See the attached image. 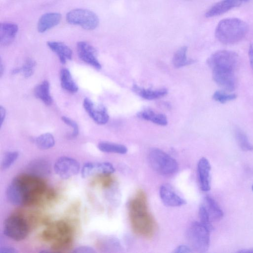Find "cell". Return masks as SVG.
<instances>
[{
    "mask_svg": "<svg viewBox=\"0 0 253 253\" xmlns=\"http://www.w3.org/2000/svg\"><path fill=\"white\" fill-rule=\"evenodd\" d=\"M6 110L2 106H0V127H1L6 117Z\"/></svg>",
    "mask_w": 253,
    "mask_h": 253,
    "instance_id": "cell-39",
    "label": "cell"
},
{
    "mask_svg": "<svg viewBox=\"0 0 253 253\" xmlns=\"http://www.w3.org/2000/svg\"><path fill=\"white\" fill-rule=\"evenodd\" d=\"M98 148L102 152L125 154L127 151V148L122 144L109 142H101L98 144Z\"/></svg>",
    "mask_w": 253,
    "mask_h": 253,
    "instance_id": "cell-28",
    "label": "cell"
},
{
    "mask_svg": "<svg viewBox=\"0 0 253 253\" xmlns=\"http://www.w3.org/2000/svg\"><path fill=\"white\" fill-rule=\"evenodd\" d=\"M77 50L82 61L96 70L101 68V65L97 58L96 50L92 45L86 42L80 41L77 43Z\"/></svg>",
    "mask_w": 253,
    "mask_h": 253,
    "instance_id": "cell-11",
    "label": "cell"
},
{
    "mask_svg": "<svg viewBox=\"0 0 253 253\" xmlns=\"http://www.w3.org/2000/svg\"><path fill=\"white\" fill-rule=\"evenodd\" d=\"M19 30L18 26L14 23L4 22L0 24V43L7 46L14 41Z\"/></svg>",
    "mask_w": 253,
    "mask_h": 253,
    "instance_id": "cell-18",
    "label": "cell"
},
{
    "mask_svg": "<svg viewBox=\"0 0 253 253\" xmlns=\"http://www.w3.org/2000/svg\"><path fill=\"white\" fill-rule=\"evenodd\" d=\"M46 241H53L51 249L60 252L70 248L73 241V229L66 221L60 220L48 224L42 234Z\"/></svg>",
    "mask_w": 253,
    "mask_h": 253,
    "instance_id": "cell-4",
    "label": "cell"
},
{
    "mask_svg": "<svg viewBox=\"0 0 253 253\" xmlns=\"http://www.w3.org/2000/svg\"><path fill=\"white\" fill-rule=\"evenodd\" d=\"M30 174L42 177L50 173L51 167L49 163L44 159H36L32 161L28 166Z\"/></svg>",
    "mask_w": 253,
    "mask_h": 253,
    "instance_id": "cell-20",
    "label": "cell"
},
{
    "mask_svg": "<svg viewBox=\"0 0 253 253\" xmlns=\"http://www.w3.org/2000/svg\"><path fill=\"white\" fill-rule=\"evenodd\" d=\"M238 253H253V248L240 250L238 251Z\"/></svg>",
    "mask_w": 253,
    "mask_h": 253,
    "instance_id": "cell-41",
    "label": "cell"
},
{
    "mask_svg": "<svg viewBox=\"0 0 253 253\" xmlns=\"http://www.w3.org/2000/svg\"><path fill=\"white\" fill-rule=\"evenodd\" d=\"M48 47L58 56L60 62L65 64L67 60L72 58L73 52L71 49L65 43L57 41L47 42Z\"/></svg>",
    "mask_w": 253,
    "mask_h": 253,
    "instance_id": "cell-19",
    "label": "cell"
},
{
    "mask_svg": "<svg viewBox=\"0 0 253 253\" xmlns=\"http://www.w3.org/2000/svg\"><path fill=\"white\" fill-rule=\"evenodd\" d=\"M60 80L61 85L64 89L70 93H75L78 91V86L73 79L68 69L63 68L61 70Z\"/></svg>",
    "mask_w": 253,
    "mask_h": 253,
    "instance_id": "cell-24",
    "label": "cell"
},
{
    "mask_svg": "<svg viewBox=\"0 0 253 253\" xmlns=\"http://www.w3.org/2000/svg\"><path fill=\"white\" fill-rule=\"evenodd\" d=\"M241 3L239 0H221L214 3L206 11L205 16L211 18L219 16L239 6Z\"/></svg>",
    "mask_w": 253,
    "mask_h": 253,
    "instance_id": "cell-16",
    "label": "cell"
},
{
    "mask_svg": "<svg viewBox=\"0 0 253 253\" xmlns=\"http://www.w3.org/2000/svg\"><path fill=\"white\" fill-rule=\"evenodd\" d=\"M240 2H241L242 3V2H246L249 0H239Z\"/></svg>",
    "mask_w": 253,
    "mask_h": 253,
    "instance_id": "cell-44",
    "label": "cell"
},
{
    "mask_svg": "<svg viewBox=\"0 0 253 253\" xmlns=\"http://www.w3.org/2000/svg\"><path fill=\"white\" fill-rule=\"evenodd\" d=\"M18 156L19 153L17 151L6 152L1 161V168L4 170L9 168L16 161Z\"/></svg>",
    "mask_w": 253,
    "mask_h": 253,
    "instance_id": "cell-32",
    "label": "cell"
},
{
    "mask_svg": "<svg viewBox=\"0 0 253 253\" xmlns=\"http://www.w3.org/2000/svg\"><path fill=\"white\" fill-rule=\"evenodd\" d=\"M192 252V249L187 245H181L176 248L173 251L174 253H189Z\"/></svg>",
    "mask_w": 253,
    "mask_h": 253,
    "instance_id": "cell-37",
    "label": "cell"
},
{
    "mask_svg": "<svg viewBox=\"0 0 253 253\" xmlns=\"http://www.w3.org/2000/svg\"><path fill=\"white\" fill-rule=\"evenodd\" d=\"M252 190H253V185L252 186Z\"/></svg>",
    "mask_w": 253,
    "mask_h": 253,
    "instance_id": "cell-45",
    "label": "cell"
},
{
    "mask_svg": "<svg viewBox=\"0 0 253 253\" xmlns=\"http://www.w3.org/2000/svg\"><path fill=\"white\" fill-rule=\"evenodd\" d=\"M130 222L133 231L137 234L149 238L155 230V221L148 210L145 193L139 190L128 202Z\"/></svg>",
    "mask_w": 253,
    "mask_h": 253,
    "instance_id": "cell-2",
    "label": "cell"
},
{
    "mask_svg": "<svg viewBox=\"0 0 253 253\" xmlns=\"http://www.w3.org/2000/svg\"><path fill=\"white\" fill-rule=\"evenodd\" d=\"M249 57L251 66L253 70V42H252L249 48Z\"/></svg>",
    "mask_w": 253,
    "mask_h": 253,
    "instance_id": "cell-40",
    "label": "cell"
},
{
    "mask_svg": "<svg viewBox=\"0 0 253 253\" xmlns=\"http://www.w3.org/2000/svg\"><path fill=\"white\" fill-rule=\"evenodd\" d=\"M239 61V56L235 52L220 50L208 58L207 63L212 71L235 72Z\"/></svg>",
    "mask_w": 253,
    "mask_h": 253,
    "instance_id": "cell-6",
    "label": "cell"
},
{
    "mask_svg": "<svg viewBox=\"0 0 253 253\" xmlns=\"http://www.w3.org/2000/svg\"><path fill=\"white\" fill-rule=\"evenodd\" d=\"M210 232L200 222L194 221L191 224L187 230L186 237L192 250L199 253H204L208 250Z\"/></svg>",
    "mask_w": 253,
    "mask_h": 253,
    "instance_id": "cell-7",
    "label": "cell"
},
{
    "mask_svg": "<svg viewBox=\"0 0 253 253\" xmlns=\"http://www.w3.org/2000/svg\"><path fill=\"white\" fill-rule=\"evenodd\" d=\"M0 252L1 253H17V251L13 247L4 246L0 248Z\"/></svg>",
    "mask_w": 253,
    "mask_h": 253,
    "instance_id": "cell-38",
    "label": "cell"
},
{
    "mask_svg": "<svg viewBox=\"0 0 253 253\" xmlns=\"http://www.w3.org/2000/svg\"><path fill=\"white\" fill-rule=\"evenodd\" d=\"M113 166L109 162L85 163L81 170L83 178H86L94 174L108 175L115 172Z\"/></svg>",
    "mask_w": 253,
    "mask_h": 253,
    "instance_id": "cell-14",
    "label": "cell"
},
{
    "mask_svg": "<svg viewBox=\"0 0 253 253\" xmlns=\"http://www.w3.org/2000/svg\"><path fill=\"white\" fill-rule=\"evenodd\" d=\"M35 96L46 105L52 104L53 99L50 92V84L44 80L36 86L34 89Z\"/></svg>",
    "mask_w": 253,
    "mask_h": 253,
    "instance_id": "cell-23",
    "label": "cell"
},
{
    "mask_svg": "<svg viewBox=\"0 0 253 253\" xmlns=\"http://www.w3.org/2000/svg\"><path fill=\"white\" fill-rule=\"evenodd\" d=\"M228 92L223 90H217L213 94L212 98L220 103H225L234 100L237 98V95L235 94L228 93Z\"/></svg>",
    "mask_w": 253,
    "mask_h": 253,
    "instance_id": "cell-31",
    "label": "cell"
},
{
    "mask_svg": "<svg viewBox=\"0 0 253 253\" xmlns=\"http://www.w3.org/2000/svg\"><path fill=\"white\" fill-rule=\"evenodd\" d=\"M80 168L76 160L66 156L58 158L54 165L55 172L63 179H68L78 174Z\"/></svg>",
    "mask_w": 253,
    "mask_h": 253,
    "instance_id": "cell-10",
    "label": "cell"
},
{
    "mask_svg": "<svg viewBox=\"0 0 253 253\" xmlns=\"http://www.w3.org/2000/svg\"><path fill=\"white\" fill-rule=\"evenodd\" d=\"M159 194L162 201L167 206L176 207L186 204V201L176 193L169 184H162L160 187Z\"/></svg>",
    "mask_w": 253,
    "mask_h": 253,
    "instance_id": "cell-13",
    "label": "cell"
},
{
    "mask_svg": "<svg viewBox=\"0 0 253 253\" xmlns=\"http://www.w3.org/2000/svg\"><path fill=\"white\" fill-rule=\"evenodd\" d=\"M207 210L211 221H218L223 216V212L216 201L211 196H206L202 204Z\"/></svg>",
    "mask_w": 253,
    "mask_h": 253,
    "instance_id": "cell-21",
    "label": "cell"
},
{
    "mask_svg": "<svg viewBox=\"0 0 253 253\" xmlns=\"http://www.w3.org/2000/svg\"><path fill=\"white\" fill-rule=\"evenodd\" d=\"M46 185L40 177L21 174L11 181L6 190L8 200L15 206H31L39 203L47 191Z\"/></svg>",
    "mask_w": 253,
    "mask_h": 253,
    "instance_id": "cell-1",
    "label": "cell"
},
{
    "mask_svg": "<svg viewBox=\"0 0 253 253\" xmlns=\"http://www.w3.org/2000/svg\"><path fill=\"white\" fill-rule=\"evenodd\" d=\"M211 165L207 159L201 158L197 165V171L200 186L204 192L209 191L211 189L210 171Z\"/></svg>",
    "mask_w": 253,
    "mask_h": 253,
    "instance_id": "cell-15",
    "label": "cell"
},
{
    "mask_svg": "<svg viewBox=\"0 0 253 253\" xmlns=\"http://www.w3.org/2000/svg\"><path fill=\"white\" fill-rule=\"evenodd\" d=\"M35 143L39 148L46 150L54 145L55 139L52 134L46 132L37 137L35 139Z\"/></svg>",
    "mask_w": 253,
    "mask_h": 253,
    "instance_id": "cell-29",
    "label": "cell"
},
{
    "mask_svg": "<svg viewBox=\"0 0 253 253\" xmlns=\"http://www.w3.org/2000/svg\"><path fill=\"white\" fill-rule=\"evenodd\" d=\"M199 216L201 223L205 226L210 231L213 230V227L211 224V221L209 214L203 205H201L199 208Z\"/></svg>",
    "mask_w": 253,
    "mask_h": 253,
    "instance_id": "cell-34",
    "label": "cell"
},
{
    "mask_svg": "<svg viewBox=\"0 0 253 253\" xmlns=\"http://www.w3.org/2000/svg\"><path fill=\"white\" fill-rule=\"evenodd\" d=\"M29 230V222L21 214H12L4 221L3 233L13 240L19 241L24 239L27 236Z\"/></svg>",
    "mask_w": 253,
    "mask_h": 253,
    "instance_id": "cell-8",
    "label": "cell"
},
{
    "mask_svg": "<svg viewBox=\"0 0 253 253\" xmlns=\"http://www.w3.org/2000/svg\"><path fill=\"white\" fill-rule=\"evenodd\" d=\"M3 70H4V68L3 67V64L2 63L1 61L0 60V77H1L2 75Z\"/></svg>",
    "mask_w": 253,
    "mask_h": 253,
    "instance_id": "cell-43",
    "label": "cell"
},
{
    "mask_svg": "<svg viewBox=\"0 0 253 253\" xmlns=\"http://www.w3.org/2000/svg\"><path fill=\"white\" fill-rule=\"evenodd\" d=\"M148 161L152 168L163 176H171L178 169L177 161L158 148H154L151 149L148 154Z\"/></svg>",
    "mask_w": 253,
    "mask_h": 253,
    "instance_id": "cell-5",
    "label": "cell"
},
{
    "mask_svg": "<svg viewBox=\"0 0 253 253\" xmlns=\"http://www.w3.org/2000/svg\"><path fill=\"white\" fill-rule=\"evenodd\" d=\"M36 61L31 58H27L25 60L21 68V73L26 78L31 77L34 74L36 67Z\"/></svg>",
    "mask_w": 253,
    "mask_h": 253,
    "instance_id": "cell-33",
    "label": "cell"
},
{
    "mask_svg": "<svg viewBox=\"0 0 253 253\" xmlns=\"http://www.w3.org/2000/svg\"><path fill=\"white\" fill-rule=\"evenodd\" d=\"M187 46H183L179 48L174 53L172 59V62L175 68H180L195 62V61L193 59H187Z\"/></svg>",
    "mask_w": 253,
    "mask_h": 253,
    "instance_id": "cell-26",
    "label": "cell"
},
{
    "mask_svg": "<svg viewBox=\"0 0 253 253\" xmlns=\"http://www.w3.org/2000/svg\"><path fill=\"white\" fill-rule=\"evenodd\" d=\"M21 73V67H17L12 69L11 71L12 74L16 75L18 73Z\"/></svg>",
    "mask_w": 253,
    "mask_h": 253,
    "instance_id": "cell-42",
    "label": "cell"
},
{
    "mask_svg": "<svg viewBox=\"0 0 253 253\" xmlns=\"http://www.w3.org/2000/svg\"><path fill=\"white\" fill-rule=\"evenodd\" d=\"M248 24L237 18H225L219 22L215 30L216 39L224 44H233L242 40L248 33Z\"/></svg>",
    "mask_w": 253,
    "mask_h": 253,
    "instance_id": "cell-3",
    "label": "cell"
},
{
    "mask_svg": "<svg viewBox=\"0 0 253 253\" xmlns=\"http://www.w3.org/2000/svg\"><path fill=\"white\" fill-rule=\"evenodd\" d=\"M74 253H95L93 248L87 246H81L75 248L72 251Z\"/></svg>",
    "mask_w": 253,
    "mask_h": 253,
    "instance_id": "cell-36",
    "label": "cell"
},
{
    "mask_svg": "<svg viewBox=\"0 0 253 253\" xmlns=\"http://www.w3.org/2000/svg\"><path fill=\"white\" fill-rule=\"evenodd\" d=\"M61 119L65 124L73 128L72 133L68 135V137L69 139L76 138L79 134V126L76 122L69 117L64 116L61 117Z\"/></svg>",
    "mask_w": 253,
    "mask_h": 253,
    "instance_id": "cell-35",
    "label": "cell"
},
{
    "mask_svg": "<svg viewBox=\"0 0 253 253\" xmlns=\"http://www.w3.org/2000/svg\"><path fill=\"white\" fill-rule=\"evenodd\" d=\"M137 116L140 119L151 121L159 125L166 126L168 124L167 117L164 114L156 113L151 109H145L139 112Z\"/></svg>",
    "mask_w": 253,
    "mask_h": 253,
    "instance_id": "cell-25",
    "label": "cell"
},
{
    "mask_svg": "<svg viewBox=\"0 0 253 253\" xmlns=\"http://www.w3.org/2000/svg\"><path fill=\"white\" fill-rule=\"evenodd\" d=\"M235 135L241 149L245 151L253 150V145L251 143L248 136L242 129L236 128L235 130Z\"/></svg>",
    "mask_w": 253,
    "mask_h": 253,
    "instance_id": "cell-30",
    "label": "cell"
},
{
    "mask_svg": "<svg viewBox=\"0 0 253 253\" xmlns=\"http://www.w3.org/2000/svg\"><path fill=\"white\" fill-rule=\"evenodd\" d=\"M132 90L137 94L147 100L158 99L168 93L167 89L164 88L157 89H145L135 84L132 86Z\"/></svg>",
    "mask_w": 253,
    "mask_h": 253,
    "instance_id": "cell-22",
    "label": "cell"
},
{
    "mask_svg": "<svg viewBox=\"0 0 253 253\" xmlns=\"http://www.w3.org/2000/svg\"><path fill=\"white\" fill-rule=\"evenodd\" d=\"M66 20L70 24L80 26L86 30L96 29L99 23L96 14L84 8H76L69 11L66 14Z\"/></svg>",
    "mask_w": 253,
    "mask_h": 253,
    "instance_id": "cell-9",
    "label": "cell"
},
{
    "mask_svg": "<svg viewBox=\"0 0 253 253\" xmlns=\"http://www.w3.org/2000/svg\"><path fill=\"white\" fill-rule=\"evenodd\" d=\"M83 104L85 111L96 124L104 125L108 122L109 116L104 106L95 105L92 100L88 98L84 99Z\"/></svg>",
    "mask_w": 253,
    "mask_h": 253,
    "instance_id": "cell-12",
    "label": "cell"
},
{
    "mask_svg": "<svg viewBox=\"0 0 253 253\" xmlns=\"http://www.w3.org/2000/svg\"><path fill=\"white\" fill-rule=\"evenodd\" d=\"M97 246L100 250L105 252H110L120 250L121 244L118 239L107 237L103 238L97 241Z\"/></svg>",
    "mask_w": 253,
    "mask_h": 253,
    "instance_id": "cell-27",
    "label": "cell"
},
{
    "mask_svg": "<svg viewBox=\"0 0 253 253\" xmlns=\"http://www.w3.org/2000/svg\"><path fill=\"white\" fill-rule=\"evenodd\" d=\"M61 19L62 15L58 12H50L42 14L38 22V31L43 33L48 31L58 25Z\"/></svg>",
    "mask_w": 253,
    "mask_h": 253,
    "instance_id": "cell-17",
    "label": "cell"
}]
</instances>
